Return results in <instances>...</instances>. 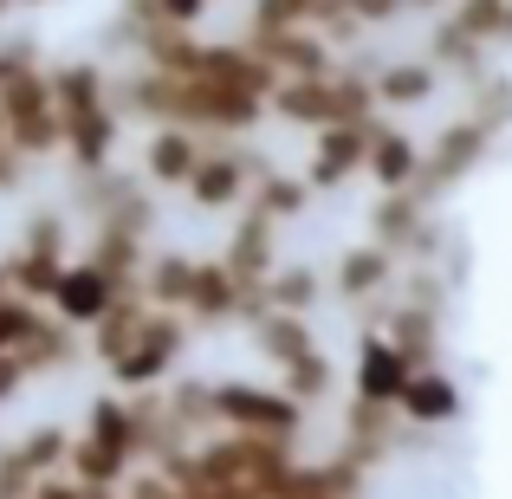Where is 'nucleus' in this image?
<instances>
[{
    "label": "nucleus",
    "mask_w": 512,
    "mask_h": 499,
    "mask_svg": "<svg viewBox=\"0 0 512 499\" xmlns=\"http://www.w3.org/2000/svg\"><path fill=\"white\" fill-rule=\"evenodd\" d=\"M175 350H182V325H175V318H163V312H156V318L143 312V331L130 337V350L111 363V370L124 376L130 389H137V383H156V376L169 370V357H175Z\"/></svg>",
    "instance_id": "nucleus-1"
},
{
    "label": "nucleus",
    "mask_w": 512,
    "mask_h": 499,
    "mask_svg": "<svg viewBox=\"0 0 512 499\" xmlns=\"http://www.w3.org/2000/svg\"><path fill=\"white\" fill-rule=\"evenodd\" d=\"M214 422H234L240 435H286L292 402L260 396V389H240V383H221L214 389Z\"/></svg>",
    "instance_id": "nucleus-2"
},
{
    "label": "nucleus",
    "mask_w": 512,
    "mask_h": 499,
    "mask_svg": "<svg viewBox=\"0 0 512 499\" xmlns=\"http://www.w3.org/2000/svg\"><path fill=\"white\" fill-rule=\"evenodd\" d=\"M46 299H59V312L72 318V325H91V318H104L111 312V299H117V286L98 273V266H59V279H52V292Z\"/></svg>",
    "instance_id": "nucleus-3"
},
{
    "label": "nucleus",
    "mask_w": 512,
    "mask_h": 499,
    "mask_svg": "<svg viewBox=\"0 0 512 499\" xmlns=\"http://www.w3.org/2000/svg\"><path fill=\"white\" fill-rule=\"evenodd\" d=\"M370 137H376V117L370 124H325V137H318V163H312V182L318 188H331V182H344L350 169L370 156Z\"/></svg>",
    "instance_id": "nucleus-4"
},
{
    "label": "nucleus",
    "mask_w": 512,
    "mask_h": 499,
    "mask_svg": "<svg viewBox=\"0 0 512 499\" xmlns=\"http://www.w3.org/2000/svg\"><path fill=\"white\" fill-rule=\"evenodd\" d=\"M402 383H409V363H402V350L389 344V337H370V344H363V370H357V396H363V402H389V409H396Z\"/></svg>",
    "instance_id": "nucleus-5"
},
{
    "label": "nucleus",
    "mask_w": 512,
    "mask_h": 499,
    "mask_svg": "<svg viewBox=\"0 0 512 499\" xmlns=\"http://www.w3.org/2000/svg\"><path fill=\"white\" fill-rule=\"evenodd\" d=\"M396 409L409 415V422H454L461 396H454V383H448V376H435V370H409V383H402Z\"/></svg>",
    "instance_id": "nucleus-6"
},
{
    "label": "nucleus",
    "mask_w": 512,
    "mask_h": 499,
    "mask_svg": "<svg viewBox=\"0 0 512 499\" xmlns=\"http://www.w3.org/2000/svg\"><path fill=\"white\" fill-rule=\"evenodd\" d=\"M227 273H234L240 286H253V279L273 273V221H266V214H253V221L234 234V247H227Z\"/></svg>",
    "instance_id": "nucleus-7"
},
{
    "label": "nucleus",
    "mask_w": 512,
    "mask_h": 499,
    "mask_svg": "<svg viewBox=\"0 0 512 499\" xmlns=\"http://www.w3.org/2000/svg\"><path fill=\"white\" fill-rule=\"evenodd\" d=\"M182 305H188L195 318H227V312L240 305V279L227 273V266H195V273H188Z\"/></svg>",
    "instance_id": "nucleus-8"
},
{
    "label": "nucleus",
    "mask_w": 512,
    "mask_h": 499,
    "mask_svg": "<svg viewBox=\"0 0 512 499\" xmlns=\"http://www.w3.org/2000/svg\"><path fill=\"white\" fill-rule=\"evenodd\" d=\"M188 188H195L201 208H227L234 195H247V175H240L234 156H195V169H188Z\"/></svg>",
    "instance_id": "nucleus-9"
},
{
    "label": "nucleus",
    "mask_w": 512,
    "mask_h": 499,
    "mask_svg": "<svg viewBox=\"0 0 512 499\" xmlns=\"http://www.w3.org/2000/svg\"><path fill=\"white\" fill-rule=\"evenodd\" d=\"M389 266H396V253H389L383 240H370V247H350L344 260H338V286L350 292V299H370V292L389 279Z\"/></svg>",
    "instance_id": "nucleus-10"
},
{
    "label": "nucleus",
    "mask_w": 512,
    "mask_h": 499,
    "mask_svg": "<svg viewBox=\"0 0 512 499\" xmlns=\"http://www.w3.org/2000/svg\"><path fill=\"white\" fill-rule=\"evenodd\" d=\"M370 169H376V182L383 188H402V182H415V143L409 137H396V130H383L376 124V137H370Z\"/></svg>",
    "instance_id": "nucleus-11"
},
{
    "label": "nucleus",
    "mask_w": 512,
    "mask_h": 499,
    "mask_svg": "<svg viewBox=\"0 0 512 499\" xmlns=\"http://www.w3.org/2000/svg\"><path fill=\"white\" fill-rule=\"evenodd\" d=\"M195 156H201V143H195V130H182V124H169L163 137L150 143V175L156 182H188V169H195Z\"/></svg>",
    "instance_id": "nucleus-12"
},
{
    "label": "nucleus",
    "mask_w": 512,
    "mask_h": 499,
    "mask_svg": "<svg viewBox=\"0 0 512 499\" xmlns=\"http://www.w3.org/2000/svg\"><path fill=\"white\" fill-rule=\"evenodd\" d=\"M376 98L383 104H422L428 91H435V72H428V65H389L383 78H376Z\"/></svg>",
    "instance_id": "nucleus-13"
},
{
    "label": "nucleus",
    "mask_w": 512,
    "mask_h": 499,
    "mask_svg": "<svg viewBox=\"0 0 512 499\" xmlns=\"http://www.w3.org/2000/svg\"><path fill=\"white\" fill-rule=\"evenodd\" d=\"M286 383H292V396L318 402V396L331 389V363L318 357V350H305V357H292V363H286Z\"/></svg>",
    "instance_id": "nucleus-14"
},
{
    "label": "nucleus",
    "mask_w": 512,
    "mask_h": 499,
    "mask_svg": "<svg viewBox=\"0 0 512 499\" xmlns=\"http://www.w3.org/2000/svg\"><path fill=\"white\" fill-rule=\"evenodd\" d=\"M253 188H260V201H266V208H273V214H292V208H305V188L279 182V175H260V182H253Z\"/></svg>",
    "instance_id": "nucleus-15"
},
{
    "label": "nucleus",
    "mask_w": 512,
    "mask_h": 499,
    "mask_svg": "<svg viewBox=\"0 0 512 499\" xmlns=\"http://www.w3.org/2000/svg\"><path fill=\"white\" fill-rule=\"evenodd\" d=\"M344 7H350V20H357V13H363V20H389L402 0H344Z\"/></svg>",
    "instance_id": "nucleus-16"
},
{
    "label": "nucleus",
    "mask_w": 512,
    "mask_h": 499,
    "mask_svg": "<svg viewBox=\"0 0 512 499\" xmlns=\"http://www.w3.org/2000/svg\"><path fill=\"white\" fill-rule=\"evenodd\" d=\"M150 7L163 13V20H182V26H188V20L201 13V0H150Z\"/></svg>",
    "instance_id": "nucleus-17"
},
{
    "label": "nucleus",
    "mask_w": 512,
    "mask_h": 499,
    "mask_svg": "<svg viewBox=\"0 0 512 499\" xmlns=\"http://www.w3.org/2000/svg\"><path fill=\"white\" fill-rule=\"evenodd\" d=\"M402 7H428V0H402Z\"/></svg>",
    "instance_id": "nucleus-18"
}]
</instances>
